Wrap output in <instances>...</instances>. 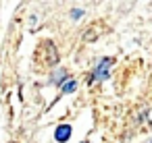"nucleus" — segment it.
<instances>
[{
    "label": "nucleus",
    "mask_w": 152,
    "mask_h": 143,
    "mask_svg": "<svg viewBox=\"0 0 152 143\" xmlns=\"http://www.w3.org/2000/svg\"><path fill=\"white\" fill-rule=\"evenodd\" d=\"M75 87H77V81H67V83H63V93H73L75 91Z\"/></svg>",
    "instance_id": "nucleus-5"
},
{
    "label": "nucleus",
    "mask_w": 152,
    "mask_h": 143,
    "mask_svg": "<svg viewBox=\"0 0 152 143\" xmlns=\"http://www.w3.org/2000/svg\"><path fill=\"white\" fill-rule=\"evenodd\" d=\"M81 15H83V11H81V9H73V11H71V17H73V19H79Z\"/></svg>",
    "instance_id": "nucleus-6"
},
{
    "label": "nucleus",
    "mask_w": 152,
    "mask_h": 143,
    "mask_svg": "<svg viewBox=\"0 0 152 143\" xmlns=\"http://www.w3.org/2000/svg\"><path fill=\"white\" fill-rule=\"evenodd\" d=\"M36 60H40L42 66H56L58 64V50H56V46L50 40L40 42V46L36 50Z\"/></svg>",
    "instance_id": "nucleus-1"
},
{
    "label": "nucleus",
    "mask_w": 152,
    "mask_h": 143,
    "mask_svg": "<svg viewBox=\"0 0 152 143\" xmlns=\"http://www.w3.org/2000/svg\"><path fill=\"white\" fill-rule=\"evenodd\" d=\"M69 137H71V126H69V124H61V126H56V131H54V139H56L58 143L69 141Z\"/></svg>",
    "instance_id": "nucleus-3"
},
{
    "label": "nucleus",
    "mask_w": 152,
    "mask_h": 143,
    "mask_svg": "<svg viewBox=\"0 0 152 143\" xmlns=\"http://www.w3.org/2000/svg\"><path fill=\"white\" fill-rule=\"evenodd\" d=\"M67 79V71L65 69H58L56 73H54V79H52V83H56V85H61L63 87V81Z\"/></svg>",
    "instance_id": "nucleus-4"
},
{
    "label": "nucleus",
    "mask_w": 152,
    "mask_h": 143,
    "mask_svg": "<svg viewBox=\"0 0 152 143\" xmlns=\"http://www.w3.org/2000/svg\"><path fill=\"white\" fill-rule=\"evenodd\" d=\"M110 66H113V58H102V60L98 62V66L94 69V73H92V77H90V83H94V81H104V79L108 77Z\"/></svg>",
    "instance_id": "nucleus-2"
},
{
    "label": "nucleus",
    "mask_w": 152,
    "mask_h": 143,
    "mask_svg": "<svg viewBox=\"0 0 152 143\" xmlns=\"http://www.w3.org/2000/svg\"><path fill=\"white\" fill-rule=\"evenodd\" d=\"M146 143H152V139H150V141H146Z\"/></svg>",
    "instance_id": "nucleus-7"
}]
</instances>
